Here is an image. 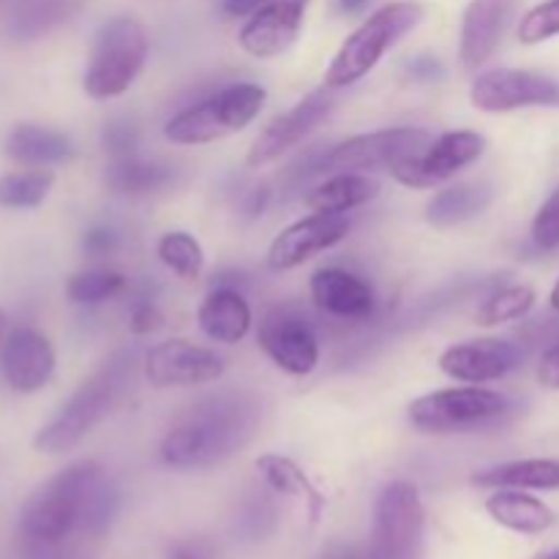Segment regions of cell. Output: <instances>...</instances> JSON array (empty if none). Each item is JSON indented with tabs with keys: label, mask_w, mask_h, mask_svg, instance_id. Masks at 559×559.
Listing matches in <instances>:
<instances>
[{
	"label": "cell",
	"mask_w": 559,
	"mask_h": 559,
	"mask_svg": "<svg viewBox=\"0 0 559 559\" xmlns=\"http://www.w3.org/2000/svg\"><path fill=\"white\" fill-rule=\"evenodd\" d=\"M118 508V491L98 462H76L27 497L20 516L27 546H60L71 533L102 535Z\"/></svg>",
	"instance_id": "cell-1"
},
{
	"label": "cell",
	"mask_w": 559,
	"mask_h": 559,
	"mask_svg": "<svg viewBox=\"0 0 559 559\" xmlns=\"http://www.w3.org/2000/svg\"><path fill=\"white\" fill-rule=\"evenodd\" d=\"M260 404L249 393H216L194 407L162 440V462L175 469L213 467L251 440Z\"/></svg>",
	"instance_id": "cell-2"
},
{
	"label": "cell",
	"mask_w": 559,
	"mask_h": 559,
	"mask_svg": "<svg viewBox=\"0 0 559 559\" xmlns=\"http://www.w3.org/2000/svg\"><path fill=\"white\" fill-rule=\"evenodd\" d=\"M131 374H134V353H126V349L115 353L71 393L60 413L38 429L33 448L44 456H60V453L74 451L98 424L112 415L129 388Z\"/></svg>",
	"instance_id": "cell-3"
},
{
	"label": "cell",
	"mask_w": 559,
	"mask_h": 559,
	"mask_svg": "<svg viewBox=\"0 0 559 559\" xmlns=\"http://www.w3.org/2000/svg\"><path fill=\"white\" fill-rule=\"evenodd\" d=\"M424 14L426 11L418 0H396V3L377 9L358 31L349 33L336 58L331 60L325 71V87L342 91V87L364 80L388 49L396 47L409 31L420 25Z\"/></svg>",
	"instance_id": "cell-4"
},
{
	"label": "cell",
	"mask_w": 559,
	"mask_h": 559,
	"mask_svg": "<svg viewBox=\"0 0 559 559\" xmlns=\"http://www.w3.org/2000/svg\"><path fill=\"white\" fill-rule=\"evenodd\" d=\"M265 87L254 82L229 85L169 118L164 126V136L175 145H207V142L233 136L254 123L257 115L265 107Z\"/></svg>",
	"instance_id": "cell-5"
},
{
	"label": "cell",
	"mask_w": 559,
	"mask_h": 559,
	"mask_svg": "<svg viewBox=\"0 0 559 559\" xmlns=\"http://www.w3.org/2000/svg\"><path fill=\"white\" fill-rule=\"evenodd\" d=\"M147 31L134 16H115L98 31L82 87L96 102L118 98L142 74L147 60Z\"/></svg>",
	"instance_id": "cell-6"
},
{
	"label": "cell",
	"mask_w": 559,
	"mask_h": 559,
	"mask_svg": "<svg viewBox=\"0 0 559 559\" xmlns=\"http://www.w3.org/2000/svg\"><path fill=\"white\" fill-rule=\"evenodd\" d=\"M426 508L407 480H393L374 506L369 559H424Z\"/></svg>",
	"instance_id": "cell-7"
},
{
	"label": "cell",
	"mask_w": 559,
	"mask_h": 559,
	"mask_svg": "<svg viewBox=\"0 0 559 559\" xmlns=\"http://www.w3.org/2000/svg\"><path fill=\"white\" fill-rule=\"evenodd\" d=\"M508 413V399L489 388H448L409 404V424L426 435H453L491 424Z\"/></svg>",
	"instance_id": "cell-8"
},
{
	"label": "cell",
	"mask_w": 559,
	"mask_h": 559,
	"mask_svg": "<svg viewBox=\"0 0 559 559\" xmlns=\"http://www.w3.org/2000/svg\"><path fill=\"white\" fill-rule=\"evenodd\" d=\"M431 142V134L413 126L402 129H382L371 134H358L344 140L342 145L333 147L320 164L317 173H371V169H388L391 173L402 158L424 151Z\"/></svg>",
	"instance_id": "cell-9"
},
{
	"label": "cell",
	"mask_w": 559,
	"mask_h": 559,
	"mask_svg": "<svg viewBox=\"0 0 559 559\" xmlns=\"http://www.w3.org/2000/svg\"><path fill=\"white\" fill-rule=\"evenodd\" d=\"M484 151L486 136L478 131H448L431 140L424 151L402 158L391 175L407 189H435L478 162Z\"/></svg>",
	"instance_id": "cell-10"
},
{
	"label": "cell",
	"mask_w": 559,
	"mask_h": 559,
	"mask_svg": "<svg viewBox=\"0 0 559 559\" xmlns=\"http://www.w3.org/2000/svg\"><path fill=\"white\" fill-rule=\"evenodd\" d=\"M469 102L480 112H513L527 107H559V82L535 71L495 69L475 76Z\"/></svg>",
	"instance_id": "cell-11"
},
{
	"label": "cell",
	"mask_w": 559,
	"mask_h": 559,
	"mask_svg": "<svg viewBox=\"0 0 559 559\" xmlns=\"http://www.w3.org/2000/svg\"><path fill=\"white\" fill-rule=\"evenodd\" d=\"M336 109V98H333L331 87H320V91L309 93L304 102L295 104L289 112L278 115L265 131L254 140L246 164L254 169L267 167V164L278 162L287 151H293L298 142H304L317 126L325 123L331 112Z\"/></svg>",
	"instance_id": "cell-12"
},
{
	"label": "cell",
	"mask_w": 559,
	"mask_h": 559,
	"mask_svg": "<svg viewBox=\"0 0 559 559\" xmlns=\"http://www.w3.org/2000/svg\"><path fill=\"white\" fill-rule=\"evenodd\" d=\"M257 344L287 374L306 377L320 364V342L314 328L289 309H271L262 317Z\"/></svg>",
	"instance_id": "cell-13"
},
{
	"label": "cell",
	"mask_w": 559,
	"mask_h": 559,
	"mask_svg": "<svg viewBox=\"0 0 559 559\" xmlns=\"http://www.w3.org/2000/svg\"><path fill=\"white\" fill-rule=\"evenodd\" d=\"M224 374V360L213 349L197 347L186 338H169L145 355V377L153 388H191L216 382Z\"/></svg>",
	"instance_id": "cell-14"
},
{
	"label": "cell",
	"mask_w": 559,
	"mask_h": 559,
	"mask_svg": "<svg viewBox=\"0 0 559 559\" xmlns=\"http://www.w3.org/2000/svg\"><path fill=\"white\" fill-rule=\"evenodd\" d=\"M349 227H353V222L347 218V213H311V216L289 224L273 238L271 249H267V265L273 271L300 267L311 257L342 243Z\"/></svg>",
	"instance_id": "cell-15"
},
{
	"label": "cell",
	"mask_w": 559,
	"mask_h": 559,
	"mask_svg": "<svg viewBox=\"0 0 559 559\" xmlns=\"http://www.w3.org/2000/svg\"><path fill=\"white\" fill-rule=\"evenodd\" d=\"M309 0H271L249 16L238 33V44L251 58H278L298 41Z\"/></svg>",
	"instance_id": "cell-16"
},
{
	"label": "cell",
	"mask_w": 559,
	"mask_h": 559,
	"mask_svg": "<svg viewBox=\"0 0 559 559\" xmlns=\"http://www.w3.org/2000/svg\"><path fill=\"white\" fill-rule=\"evenodd\" d=\"M442 374L467 385H484V382L502 380L522 364V349L500 338H478V342H462L448 347L440 355Z\"/></svg>",
	"instance_id": "cell-17"
},
{
	"label": "cell",
	"mask_w": 559,
	"mask_h": 559,
	"mask_svg": "<svg viewBox=\"0 0 559 559\" xmlns=\"http://www.w3.org/2000/svg\"><path fill=\"white\" fill-rule=\"evenodd\" d=\"M0 366L11 391L36 393L52 380L55 349L44 333L33 328H16L3 342Z\"/></svg>",
	"instance_id": "cell-18"
},
{
	"label": "cell",
	"mask_w": 559,
	"mask_h": 559,
	"mask_svg": "<svg viewBox=\"0 0 559 559\" xmlns=\"http://www.w3.org/2000/svg\"><path fill=\"white\" fill-rule=\"evenodd\" d=\"M317 309L338 320H366L374 311V289L355 273L342 267H322L309 282Z\"/></svg>",
	"instance_id": "cell-19"
},
{
	"label": "cell",
	"mask_w": 559,
	"mask_h": 559,
	"mask_svg": "<svg viewBox=\"0 0 559 559\" xmlns=\"http://www.w3.org/2000/svg\"><path fill=\"white\" fill-rule=\"evenodd\" d=\"M508 22V5L502 0H473L462 20V47L459 58L467 71L480 69L495 55Z\"/></svg>",
	"instance_id": "cell-20"
},
{
	"label": "cell",
	"mask_w": 559,
	"mask_h": 559,
	"mask_svg": "<svg viewBox=\"0 0 559 559\" xmlns=\"http://www.w3.org/2000/svg\"><path fill=\"white\" fill-rule=\"evenodd\" d=\"M197 322H200L202 333L213 342L238 344L249 336L254 317H251L249 304L238 289L213 287L200 304Z\"/></svg>",
	"instance_id": "cell-21"
},
{
	"label": "cell",
	"mask_w": 559,
	"mask_h": 559,
	"mask_svg": "<svg viewBox=\"0 0 559 559\" xmlns=\"http://www.w3.org/2000/svg\"><path fill=\"white\" fill-rule=\"evenodd\" d=\"M5 156L22 167H58L76 156L71 136L38 123H22L5 136Z\"/></svg>",
	"instance_id": "cell-22"
},
{
	"label": "cell",
	"mask_w": 559,
	"mask_h": 559,
	"mask_svg": "<svg viewBox=\"0 0 559 559\" xmlns=\"http://www.w3.org/2000/svg\"><path fill=\"white\" fill-rule=\"evenodd\" d=\"M495 200V189L486 180H469V183L448 186L437 191L426 205V222L437 229H451L469 218L480 216Z\"/></svg>",
	"instance_id": "cell-23"
},
{
	"label": "cell",
	"mask_w": 559,
	"mask_h": 559,
	"mask_svg": "<svg viewBox=\"0 0 559 559\" xmlns=\"http://www.w3.org/2000/svg\"><path fill=\"white\" fill-rule=\"evenodd\" d=\"M486 513L500 527L522 535H540L555 524V511L522 489H497L486 500Z\"/></svg>",
	"instance_id": "cell-24"
},
{
	"label": "cell",
	"mask_w": 559,
	"mask_h": 559,
	"mask_svg": "<svg viewBox=\"0 0 559 559\" xmlns=\"http://www.w3.org/2000/svg\"><path fill=\"white\" fill-rule=\"evenodd\" d=\"M473 484L480 489L555 491L559 489V462L555 459H522V462L497 464V467L475 473Z\"/></svg>",
	"instance_id": "cell-25"
},
{
	"label": "cell",
	"mask_w": 559,
	"mask_h": 559,
	"mask_svg": "<svg viewBox=\"0 0 559 559\" xmlns=\"http://www.w3.org/2000/svg\"><path fill=\"white\" fill-rule=\"evenodd\" d=\"M380 194V183L364 173H336L311 189L306 207L314 213H347Z\"/></svg>",
	"instance_id": "cell-26"
},
{
	"label": "cell",
	"mask_w": 559,
	"mask_h": 559,
	"mask_svg": "<svg viewBox=\"0 0 559 559\" xmlns=\"http://www.w3.org/2000/svg\"><path fill=\"white\" fill-rule=\"evenodd\" d=\"M80 5L82 0H22L5 20V33L14 41H33L69 22Z\"/></svg>",
	"instance_id": "cell-27"
},
{
	"label": "cell",
	"mask_w": 559,
	"mask_h": 559,
	"mask_svg": "<svg viewBox=\"0 0 559 559\" xmlns=\"http://www.w3.org/2000/svg\"><path fill=\"white\" fill-rule=\"evenodd\" d=\"M257 469H260V475L265 478V484L271 486L273 491L306 500L311 524L320 522V513L322 508H325V497L311 486V480L306 478V473L293 462V459L278 456V453H265V456L257 459Z\"/></svg>",
	"instance_id": "cell-28"
},
{
	"label": "cell",
	"mask_w": 559,
	"mask_h": 559,
	"mask_svg": "<svg viewBox=\"0 0 559 559\" xmlns=\"http://www.w3.org/2000/svg\"><path fill=\"white\" fill-rule=\"evenodd\" d=\"M173 180V167L156 162H142L136 156L115 158L104 173V183L109 191L126 197H142L162 191Z\"/></svg>",
	"instance_id": "cell-29"
},
{
	"label": "cell",
	"mask_w": 559,
	"mask_h": 559,
	"mask_svg": "<svg viewBox=\"0 0 559 559\" xmlns=\"http://www.w3.org/2000/svg\"><path fill=\"white\" fill-rule=\"evenodd\" d=\"M55 186L52 169L25 167L22 173H9L0 178V205L3 207H36L47 200Z\"/></svg>",
	"instance_id": "cell-30"
},
{
	"label": "cell",
	"mask_w": 559,
	"mask_h": 559,
	"mask_svg": "<svg viewBox=\"0 0 559 559\" xmlns=\"http://www.w3.org/2000/svg\"><path fill=\"white\" fill-rule=\"evenodd\" d=\"M158 260L175 273V276L194 282L205 267V251L200 240L189 233H167L158 240Z\"/></svg>",
	"instance_id": "cell-31"
},
{
	"label": "cell",
	"mask_w": 559,
	"mask_h": 559,
	"mask_svg": "<svg viewBox=\"0 0 559 559\" xmlns=\"http://www.w3.org/2000/svg\"><path fill=\"white\" fill-rule=\"evenodd\" d=\"M126 289V276L118 271H107V267H93V271H82L69 278L66 284V295L71 304L76 306H98L104 300L115 298Z\"/></svg>",
	"instance_id": "cell-32"
},
{
	"label": "cell",
	"mask_w": 559,
	"mask_h": 559,
	"mask_svg": "<svg viewBox=\"0 0 559 559\" xmlns=\"http://www.w3.org/2000/svg\"><path fill=\"white\" fill-rule=\"evenodd\" d=\"M535 306V289L516 284V287H506L500 293L491 295L484 306L478 309V325H502V322L522 320L530 314Z\"/></svg>",
	"instance_id": "cell-33"
},
{
	"label": "cell",
	"mask_w": 559,
	"mask_h": 559,
	"mask_svg": "<svg viewBox=\"0 0 559 559\" xmlns=\"http://www.w3.org/2000/svg\"><path fill=\"white\" fill-rule=\"evenodd\" d=\"M559 36V0H544L522 16L519 25V41L540 44Z\"/></svg>",
	"instance_id": "cell-34"
},
{
	"label": "cell",
	"mask_w": 559,
	"mask_h": 559,
	"mask_svg": "<svg viewBox=\"0 0 559 559\" xmlns=\"http://www.w3.org/2000/svg\"><path fill=\"white\" fill-rule=\"evenodd\" d=\"M533 240L538 249H559V186L549 194V200L538 207L533 218Z\"/></svg>",
	"instance_id": "cell-35"
},
{
	"label": "cell",
	"mask_w": 559,
	"mask_h": 559,
	"mask_svg": "<svg viewBox=\"0 0 559 559\" xmlns=\"http://www.w3.org/2000/svg\"><path fill=\"white\" fill-rule=\"evenodd\" d=\"M136 142H140V134H136V126L129 123V120H109L102 131V145L104 151L112 153L115 158L134 156Z\"/></svg>",
	"instance_id": "cell-36"
},
{
	"label": "cell",
	"mask_w": 559,
	"mask_h": 559,
	"mask_svg": "<svg viewBox=\"0 0 559 559\" xmlns=\"http://www.w3.org/2000/svg\"><path fill=\"white\" fill-rule=\"evenodd\" d=\"M115 246H118V235L109 227H93L91 233H85V238H82V251H85L87 257L112 254Z\"/></svg>",
	"instance_id": "cell-37"
},
{
	"label": "cell",
	"mask_w": 559,
	"mask_h": 559,
	"mask_svg": "<svg viewBox=\"0 0 559 559\" xmlns=\"http://www.w3.org/2000/svg\"><path fill=\"white\" fill-rule=\"evenodd\" d=\"M131 331L134 333H153L156 328H162V314H158V309L153 304H136L134 311H131Z\"/></svg>",
	"instance_id": "cell-38"
},
{
	"label": "cell",
	"mask_w": 559,
	"mask_h": 559,
	"mask_svg": "<svg viewBox=\"0 0 559 559\" xmlns=\"http://www.w3.org/2000/svg\"><path fill=\"white\" fill-rule=\"evenodd\" d=\"M538 380H540V385H544V388L559 391V344L546 349L544 358H540Z\"/></svg>",
	"instance_id": "cell-39"
},
{
	"label": "cell",
	"mask_w": 559,
	"mask_h": 559,
	"mask_svg": "<svg viewBox=\"0 0 559 559\" xmlns=\"http://www.w3.org/2000/svg\"><path fill=\"white\" fill-rule=\"evenodd\" d=\"M167 559H213V549L202 540H180L169 549Z\"/></svg>",
	"instance_id": "cell-40"
},
{
	"label": "cell",
	"mask_w": 559,
	"mask_h": 559,
	"mask_svg": "<svg viewBox=\"0 0 559 559\" xmlns=\"http://www.w3.org/2000/svg\"><path fill=\"white\" fill-rule=\"evenodd\" d=\"M409 76L418 82H435L437 76H442V66L437 58H418L407 66Z\"/></svg>",
	"instance_id": "cell-41"
},
{
	"label": "cell",
	"mask_w": 559,
	"mask_h": 559,
	"mask_svg": "<svg viewBox=\"0 0 559 559\" xmlns=\"http://www.w3.org/2000/svg\"><path fill=\"white\" fill-rule=\"evenodd\" d=\"M267 3H271V0H224V11H227L229 16H249Z\"/></svg>",
	"instance_id": "cell-42"
},
{
	"label": "cell",
	"mask_w": 559,
	"mask_h": 559,
	"mask_svg": "<svg viewBox=\"0 0 559 559\" xmlns=\"http://www.w3.org/2000/svg\"><path fill=\"white\" fill-rule=\"evenodd\" d=\"M322 559H369V551H358L353 546H342V549H331Z\"/></svg>",
	"instance_id": "cell-43"
},
{
	"label": "cell",
	"mask_w": 559,
	"mask_h": 559,
	"mask_svg": "<svg viewBox=\"0 0 559 559\" xmlns=\"http://www.w3.org/2000/svg\"><path fill=\"white\" fill-rule=\"evenodd\" d=\"M338 5H342L344 14H360L369 5V0H338Z\"/></svg>",
	"instance_id": "cell-44"
},
{
	"label": "cell",
	"mask_w": 559,
	"mask_h": 559,
	"mask_svg": "<svg viewBox=\"0 0 559 559\" xmlns=\"http://www.w3.org/2000/svg\"><path fill=\"white\" fill-rule=\"evenodd\" d=\"M5 338H9V317L0 311V344H3Z\"/></svg>",
	"instance_id": "cell-45"
},
{
	"label": "cell",
	"mask_w": 559,
	"mask_h": 559,
	"mask_svg": "<svg viewBox=\"0 0 559 559\" xmlns=\"http://www.w3.org/2000/svg\"><path fill=\"white\" fill-rule=\"evenodd\" d=\"M551 309L559 311V282L555 284V289H551Z\"/></svg>",
	"instance_id": "cell-46"
},
{
	"label": "cell",
	"mask_w": 559,
	"mask_h": 559,
	"mask_svg": "<svg viewBox=\"0 0 559 559\" xmlns=\"http://www.w3.org/2000/svg\"><path fill=\"white\" fill-rule=\"evenodd\" d=\"M540 559H559V551H551V555H546V557H540Z\"/></svg>",
	"instance_id": "cell-47"
}]
</instances>
